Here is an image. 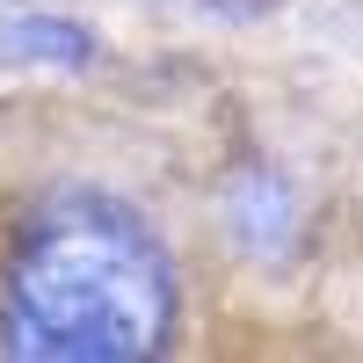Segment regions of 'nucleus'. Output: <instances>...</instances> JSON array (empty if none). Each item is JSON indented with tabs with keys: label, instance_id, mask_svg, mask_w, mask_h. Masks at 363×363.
Returning <instances> with one entry per match:
<instances>
[{
	"label": "nucleus",
	"instance_id": "obj_4",
	"mask_svg": "<svg viewBox=\"0 0 363 363\" xmlns=\"http://www.w3.org/2000/svg\"><path fill=\"white\" fill-rule=\"evenodd\" d=\"M196 15H211V22H255V15H269L277 0H189Z\"/></svg>",
	"mask_w": 363,
	"mask_h": 363
},
{
	"label": "nucleus",
	"instance_id": "obj_2",
	"mask_svg": "<svg viewBox=\"0 0 363 363\" xmlns=\"http://www.w3.org/2000/svg\"><path fill=\"white\" fill-rule=\"evenodd\" d=\"M225 225H233V240L255 262L291 255V240H298V189H291V174H277V167H240L225 182Z\"/></svg>",
	"mask_w": 363,
	"mask_h": 363
},
{
	"label": "nucleus",
	"instance_id": "obj_3",
	"mask_svg": "<svg viewBox=\"0 0 363 363\" xmlns=\"http://www.w3.org/2000/svg\"><path fill=\"white\" fill-rule=\"evenodd\" d=\"M0 66H51V73H87L95 37L73 15H8L0 22Z\"/></svg>",
	"mask_w": 363,
	"mask_h": 363
},
{
	"label": "nucleus",
	"instance_id": "obj_1",
	"mask_svg": "<svg viewBox=\"0 0 363 363\" xmlns=\"http://www.w3.org/2000/svg\"><path fill=\"white\" fill-rule=\"evenodd\" d=\"M174 335V262L131 203L58 189L8 262L0 349L29 363H138Z\"/></svg>",
	"mask_w": 363,
	"mask_h": 363
}]
</instances>
